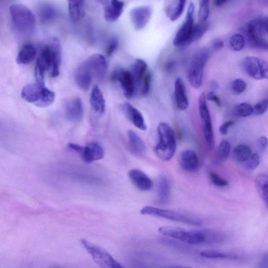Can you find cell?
<instances>
[{"label":"cell","mask_w":268,"mask_h":268,"mask_svg":"<svg viewBox=\"0 0 268 268\" xmlns=\"http://www.w3.org/2000/svg\"><path fill=\"white\" fill-rule=\"evenodd\" d=\"M159 141L154 148L159 159L163 162L170 161L174 156L177 147L175 132L166 123H161L158 127Z\"/></svg>","instance_id":"cell-1"},{"label":"cell","mask_w":268,"mask_h":268,"mask_svg":"<svg viewBox=\"0 0 268 268\" xmlns=\"http://www.w3.org/2000/svg\"><path fill=\"white\" fill-rule=\"evenodd\" d=\"M21 97L26 102L40 107H49L55 101V93L47 88L45 83L36 82L25 86Z\"/></svg>","instance_id":"cell-2"},{"label":"cell","mask_w":268,"mask_h":268,"mask_svg":"<svg viewBox=\"0 0 268 268\" xmlns=\"http://www.w3.org/2000/svg\"><path fill=\"white\" fill-rule=\"evenodd\" d=\"M10 12L13 25L19 32L26 35L34 32L36 18L29 9L23 5H14L10 8Z\"/></svg>","instance_id":"cell-3"},{"label":"cell","mask_w":268,"mask_h":268,"mask_svg":"<svg viewBox=\"0 0 268 268\" xmlns=\"http://www.w3.org/2000/svg\"><path fill=\"white\" fill-rule=\"evenodd\" d=\"M266 17L258 18L250 21L247 34L251 45L261 50L268 49V28Z\"/></svg>","instance_id":"cell-4"},{"label":"cell","mask_w":268,"mask_h":268,"mask_svg":"<svg viewBox=\"0 0 268 268\" xmlns=\"http://www.w3.org/2000/svg\"><path fill=\"white\" fill-rule=\"evenodd\" d=\"M209 57V51L202 49L197 51L192 58L188 69L187 78L189 83L195 89H199L202 86L204 69Z\"/></svg>","instance_id":"cell-5"},{"label":"cell","mask_w":268,"mask_h":268,"mask_svg":"<svg viewBox=\"0 0 268 268\" xmlns=\"http://www.w3.org/2000/svg\"><path fill=\"white\" fill-rule=\"evenodd\" d=\"M161 234L190 245H204L203 229L188 231L174 226H163L159 228Z\"/></svg>","instance_id":"cell-6"},{"label":"cell","mask_w":268,"mask_h":268,"mask_svg":"<svg viewBox=\"0 0 268 268\" xmlns=\"http://www.w3.org/2000/svg\"><path fill=\"white\" fill-rule=\"evenodd\" d=\"M82 244L87 250L93 260L102 267L120 268L123 266L111 254L102 247L86 240H81Z\"/></svg>","instance_id":"cell-7"},{"label":"cell","mask_w":268,"mask_h":268,"mask_svg":"<svg viewBox=\"0 0 268 268\" xmlns=\"http://www.w3.org/2000/svg\"><path fill=\"white\" fill-rule=\"evenodd\" d=\"M140 213L142 215L162 217L173 220V221L182 222L191 225L201 226L202 225L201 220L172 210H163L147 206L142 209Z\"/></svg>","instance_id":"cell-8"},{"label":"cell","mask_w":268,"mask_h":268,"mask_svg":"<svg viewBox=\"0 0 268 268\" xmlns=\"http://www.w3.org/2000/svg\"><path fill=\"white\" fill-rule=\"evenodd\" d=\"M200 116L203 126V134L208 147L212 149L215 144L211 117L207 102L206 94H201L198 102Z\"/></svg>","instance_id":"cell-9"},{"label":"cell","mask_w":268,"mask_h":268,"mask_svg":"<svg viewBox=\"0 0 268 268\" xmlns=\"http://www.w3.org/2000/svg\"><path fill=\"white\" fill-rule=\"evenodd\" d=\"M242 67L245 72L254 80H266L268 76L267 62L257 57L247 56L242 61Z\"/></svg>","instance_id":"cell-10"},{"label":"cell","mask_w":268,"mask_h":268,"mask_svg":"<svg viewBox=\"0 0 268 268\" xmlns=\"http://www.w3.org/2000/svg\"><path fill=\"white\" fill-rule=\"evenodd\" d=\"M195 6L193 3L189 6L185 22L181 26L174 40L173 44L177 47H182L191 44L190 40L194 26Z\"/></svg>","instance_id":"cell-11"},{"label":"cell","mask_w":268,"mask_h":268,"mask_svg":"<svg viewBox=\"0 0 268 268\" xmlns=\"http://www.w3.org/2000/svg\"><path fill=\"white\" fill-rule=\"evenodd\" d=\"M88 68L93 78L102 82L105 78L107 71V61L105 57L100 54L91 55L84 62Z\"/></svg>","instance_id":"cell-12"},{"label":"cell","mask_w":268,"mask_h":268,"mask_svg":"<svg viewBox=\"0 0 268 268\" xmlns=\"http://www.w3.org/2000/svg\"><path fill=\"white\" fill-rule=\"evenodd\" d=\"M111 78L113 82H119L126 98H132L136 89L134 79L130 71L117 69L112 73Z\"/></svg>","instance_id":"cell-13"},{"label":"cell","mask_w":268,"mask_h":268,"mask_svg":"<svg viewBox=\"0 0 268 268\" xmlns=\"http://www.w3.org/2000/svg\"><path fill=\"white\" fill-rule=\"evenodd\" d=\"M50 51V65L48 71L51 77L59 75L61 60V45L59 40L55 37L49 45Z\"/></svg>","instance_id":"cell-14"},{"label":"cell","mask_w":268,"mask_h":268,"mask_svg":"<svg viewBox=\"0 0 268 268\" xmlns=\"http://www.w3.org/2000/svg\"><path fill=\"white\" fill-rule=\"evenodd\" d=\"M152 14L149 6H141L131 10L130 17L134 27L137 30L143 29L149 22Z\"/></svg>","instance_id":"cell-15"},{"label":"cell","mask_w":268,"mask_h":268,"mask_svg":"<svg viewBox=\"0 0 268 268\" xmlns=\"http://www.w3.org/2000/svg\"><path fill=\"white\" fill-rule=\"evenodd\" d=\"M50 65V51L49 45L45 46L42 50L36 62L35 76L37 82L44 83L45 73L48 71Z\"/></svg>","instance_id":"cell-16"},{"label":"cell","mask_w":268,"mask_h":268,"mask_svg":"<svg viewBox=\"0 0 268 268\" xmlns=\"http://www.w3.org/2000/svg\"><path fill=\"white\" fill-rule=\"evenodd\" d=\"M121 108L125 116L131 121L135 127L141 131L147 130L144 118L138 109L128 103L123 104Z\"/></svg>","instance_id":"cell-17"},{"label":"cell","mask_w":268,"mask_h":268,"mask_svg":"<svg viewBox=\"0 0 268 268\" xmlns=\"http://www.w3.org/2000/svg\"><path fill=\"white\" fill-rule=\"evenodd\" d=\"M81 155L85 163L90 164L102 160L104 157V151L100 145L91 142L84 147Z\"/></svg>","instance_id":"cell-18"},{"label":"cell","mask_w":268,"mask_h":268,"mask_svg":"<svg viewBox=\"0 0 268 268\" xmlns=\"http://www.w3.org/2000/svg\"><path fill=\"white\" fill-rule=\"evenodd\" d=\"M129 178L133 184L141 192L151 190L153 183L144 172L138 169H132L129 171Z\"/></svg>","instance_id":"cell-19"},{"label":"cell","mask_w":268,"mask_h":268,"mask_svg":"<svg viewBox=\"0 0 268 268\" xmlns=\"http://www.w3.org/2000/svg\"><path fill=\"white\" fill-rule=\"evenodd\" d=\"M65 113L67 118L70 121H81L84 116V109L82 100L75 98L70 101L66 105Z\"/></svg>","instance_id":"cell-20"},{"label":"cell","mask_w":268,"mask_h":268,"mask_svg":"<svg viewBox=\"0 0 268 268\" xmlns=\"http://www.w3.org/2000/svg\"><path fill=\"white\" fill-rule=\"evenodd\" d=\"M180 165L188 172H195L199 168V159L196 151L192 149L183 151L180 155Z\"/></svg>","instance_id":"cell-21"},{"label":"cell","mask_w":268,"mask_h":268,"mask_svg":"<svg viewBox=\"0 0 268 268\" xmlns=\"http://www.w3.org/2000/svg\"><path fill=\"white\" fill-rule=\"evenodd\" d=\"M174 86L176 105L181 111H185L189 106V101L187 96L185 85L181 77H178L176 79Z\"/></svg>","instance_id":"cell-22"},{"label":"cell","mask_w":268,"mask_h":268,"mask_svg":"<svg viewBox=\"0 0 268 268\" xmlns=\"http://www.w3.org/2000/svg\"><path fill=\"white\" fill-rule=\"evenodd\" d=\"M91 106L94 112L99 115L105 112L106 103L103 94L98 85L94 86L90 97Z\"/></svg>","instance_id":"cell-23"},{"label":"cell","mask_w":268,"mask_h":268,"mask_svg":"<svg viewBox=\"0 0 268 268\" xmlns=\"http://www.w3.org/2000/svg\"><path fill=\"white\" fill-rule=\"evenodd\" d=\"M92 79V75L88 68L83 62L75 72V81L76 85L81 90L88 91L91 85Z\"/></svg>","instance_id":"cell-24"},{"label":"cell","mask_w":268,"mask_h":268,"mask_svg":"<svg viewBox=\"0 0 268 268\" xmlns=\"http://www.w3.org/2000/svg\"><path fill=\"white\" fill-rule=\"evenodd\" d=\"M124 7V3L121 0H111V3L106 6L104 10V15L106 21L113 22L121 17Z\"/></svg>","instance_id":"cell-25"},{"label":"cell","mask_w":268,"mask_h":268,"mask_svg":"<svg viewBox=\"0 0 268 268\" xmlns=\"http://www.w3.org/2000/svg\"><path fill=\"white\" fill-rule=\"evenodd\" d=\"M129 145L132 152L137 157L143 156L146 152L144 142L133 131L128 132Z\"/></svg>","instance_id":"cell-26"},{"label":"cell","mask_w":268,"mask_h":268,"mask_svg":"<svg viewBox=\"0 0 268 268\" xmlns=\"http://www.w3.org/2000/svg\"><path fill=\"white\" fill-rule=\"evenodd\" d=\"M37 55V51L34 46L30 44L24 45L17 58L19 64L27 65L32 62Z\"/></svg>","instance_id":"cell-27"},{"label":"cell","mask_w":268,"mask_h":268,"mask_svg":"<svg viewBox=\"0 0 268 268\" xmlns=\"http://www.w3.org/2000/svg\"><path fill=\"white\" fill-rule=\"evenodd\" d=\"M131 73L134 79L135 89L139 87L140 83L147 72V64L142 59H138L132 66Z\"/></svg>","instance_id":"cell-28"},{"label":"cell","mask_w":268,"mask_h":268,"mask_svg":"<svg viewBox=\"0 0 268 268\" xmlns=\"http://www.w3.org/2000/svg\"><path fill=\"white\" fill-rule=\"evenodd\" d=\"M70 17L74 22L80 21L85 13L84 0H68Z\"/></svg>","instance_id":"cell-29"},{"label":"cell","mask_w":268,"mask_h":268,"mask_svg":"<svg viewBox=\"0 0 268 268\" xmlns=\"http://www.w3.org/2000/svg\"><path fill=\"white\" fill-rule=\"evenodd\" d=\"M256 185L258 193L265 204L266 208L268 203V177L264 173H261L256 178Z\"/></svg>","instance_id":"cell-30"},{"label":"cell","mask_w":268,"mask_h":268,"mask_svg":"<svg viewBox=\"0 0 268 268\" xmlns=\"http://www.w3.org/2000/svg\"><path fill=\"white\" fill-rule=\"evenodd\" d=\"M251 154L252 150L249 146L240 144L234 149L233 157L236 162L243 163L247 161Z\"/></svg>","instance_id":"cell-31"},{"label":"cell","mask_w":268,"mask_h":268,"mask_svg":"<svg viewBox=\"0 0 268 268\" xmlns=\"http://www.w3.org/2000/svg\"><path fill=\"white\" fill-rule=\"evenodd\" d=\"M170 196V186L168 180L164 176H161L159 183V201L165 204L169 201Z\"/></svg>","instance_id":"cell-32"},{"label":"cell","mask_w":268,"mask_h":268,"mask_svg":"<svg viewBox=\"0 0 268 268\" xmlns=\"http://www.w3.org/2000/svg\"><path fill=\"white\" fill-rule=\"evenodd\" d=\"M200 255L203 257L208 259H238V256L230 255L222 253L221 251L217 250H205L200 253Z\"/></svg>","instance_id":"cell-33"},{"label":"cell","mask_w":268,"mask_h":268,"mask_svg":"<svg viewBox=\"0 0 268 268\" xmlns=\"http://www.w3.org/2000/svg\"><path fill=\"white\" fill-rule=\"evenodd\" d=\"M231 150V145L227 140H223L218 147L216 157L219 162H225L229 156Z\"/></svg>","instance_id":"cell-34"},{"label":"cell","mask_w":268,"mask_h":268,"mask_svg":"<svg viewBox=\"0 0 268 268\" xmlns=\"http://www.w3.org/2000/svg\"><path fill=\"white\" fill-rule=\"evenodd\" d=\"M56 10L49 5H45L40 10L39 15L41 20L44 23H49L56 17Z\"/></svg>","instance_id":"cell-35"},{"label":"cell","mask_w":268,"mask_h":268,"mask_svg":"<svg viewBox=\"0 0 268 268\" xmlns=\"http://www.w3.org/2000/svg\"><path fill=\"white\" fill-rule=\"evenodd\" d=\"M209 27L208 22L199 23L194 25L190 40V43H193L202 37L206 33Z\"/></svg>","instance_id":"cell-36"},{"label":"cell","mask_w":268,"mask_h":268,"mask_svg":"<svg viewBox=\"0 0 268 268\" xmlns=\"http://www.w3.org/2000/svg\"><path fill=\"white\" fill-rule=\"evenodd\" d=\"M229 44L233 51L235 52H240L244 48L245 40L242 35L235 34L230 38Z\"/></svg>","instance_id":"cell-37"},{"label":"cell","mask_w":268,"mask_h":268,"mask_svg":"<svg viewBox=\"0 0 268 268\" xmlns=\"http://www.w3.org/2000/svg\"><path fill=\"white\" fill-rule=\"evenodd\" d=\"M235 114L241 118H247L253 114V106L247 103H242L236 106Z\"/></svg>","instance_id":"cell-38"},{"label":"cell","mask_w":268,"mask_h":268,"mask_svg":"<svg viewBox=\"0 0 268 268\" xmlns=\"http://www.w3.org/2000/svg\"><path fill=\"white\" fill-rule=\"evenodd\" d=\"M186 3V0H178L177 7L168 15L170 21L175 22L181 17L184 11Z\"/></svg>","instance_id":"cell-39"},{"label":"cell","mask_w":268,"mask_h":268,"mask_svg":"<svg viewBox=\"0 0 268 268\" xmlns=\"http://www.w3.org/2000/svg\"><path fill=\"white\" fill-rule=\"evenodd\" d=\"M152 74L150 72L147 71L142 80L139 87L140 93L142 96H146L149 93L151 82Z\"/></svg>","instance_id":"cell-40"},{"label":"cell","mask_w":268,"mask_h":268,"mask_svg":"<svg viewBox=\"0 0 268 268\" xmlns=\"http://www.w3.org/2000/svg\"><path fill=\"white\" fill-rule=\"evenodd\" d=\"M210 14L209 4L199 6L198 19L199 23L207 22Z\"/></svg>","instance_id":"cell-41"},{"label":"cell","mask_w":268,"mask_h":268,"mask_svg":"<svg viewBox=\"0 0 268 268\" xmlns=\"http://www.w3.org/2000/svg\"><path fill=\"white\" fill-rule=\"evenodd\" d=\"M231 88L234 93L240 94L246 90L247 85L243 80L237 79L232 83Z\"/></svg>","instance_id":"cell-42"},{"label":"cell","mask_w":268,"mask_h":268,"mask_svg":"<svg viewBox=\"0 0 268 268\" xmlns=\"http://www.w3.org/2000/svg\"><path fill=\"white\" fill-rule=\"evenodd\" d=\"M245 167L249 170L256 169L260 164V158L258 154H251L249 159L245 162Z\"/></svg>","instance_id":"cell-43"},{"label":"cell","mask_w":268,"mask_h":268,"mask_svg":"<svg viewBox=\"0 0 268 268\" xmlns=\"http://www.w3.org/2000/svg\"><path fill=\"white\" fill-rule=\"evenodd\" d=\"M268 107V101L264 99L257 103L253 107V114L256 116H261L265 113Z\"/></svg>","instance_id":"cell-44"},{"label":"cell","mask_w":268,"mask_h":268,"mask_svg":"<svg viewBox=\"0 0 268 268\" xmlns=\"http://www.w3.org/2000/svg\"><path fill=\"white\" fill-rule=\"evenodd\" d=\"M210 175L211 181L215 185L222 187L228 185L227 181L220 177L215 172H211Z\"/></svg>","instance_id":"cell-45"},{"label":"cell","mask_w":268,"mask_h":268,"mask_svg":"<svg viewBox=\"0 0 268 268\" xmlns=\"http://www.w3.org/2000/svg\"><path fill=\"white\" fill-rule=\"evenodd\" d=\"M119 47V41L113 39L108 43L106 49V54L108 57L111 56L117 50Z\"/></svg>","instance_id":"cell-46"},{"label":"cell","mask_w":268,"mask_h":268,"mask_svg":"<svg viewBox=\"0 0 268 268\" xmlns=\"http://www.w3.org/2000/svg\"><path fill=\"white\" fill-rule=\"evenodd\" d=\"M206 99L207 100L214 102L218 107H222L221 101L214 91H211L206 94Z\"/></svg>","instance_id":"cell-47"},{"label":"cell","mask_w":268,"mask_h":268,"mask_svg":"<svg viewBox=\"0 0 268 268\" xmlns=\"http://www.w3.org/2000/svg\"><path fill=\"white\" fill-rule=\"evenodd\" d=\"M234 124L233 121H228L224 123L219 128V132L222 135H226L229 128Z\"/></svg>","instance_id":"cell-48"},{"label":"cell","mask_w":268,"mask_h":268,"mask_svg":"<svg viewBox=\"0 0 268 268\" xmlns=\"http://www.w3.org/2000/svg\"><path fill=\"white\" fill-rule=\"evenodd\" d=\"M224 46V42L219 39H215L212 44V47L214 51H219L223 49Z\"/></svg>","instance_id":"cell-49"},{"label":"cell","mask_w":268,"mask_h":268,"mask_svg":"<svg viewBox=\"0 0 268 268\" xmlns=\"http://www.w3.org/2000/svg\"><path fill=\"white\" fill-rule=\"evenodd\" d=\"M68 147L69 149L76 152L77 153L80 154V155L82 154L83 150V149H84L83 146H80L77 144H73V143L68 144Z\"/></svg>","instance_id":"cell-50"},{"label":"cell","mask_w":268,"mask_h":268,"mask_svg":"<svg viewBox=\"0 0 268 268\" xmlns=\"http://www.w3.org/2000/svg\"><path fill=\"white\" fill-rule=\"evenodd\" d=\"M258 144L262 149H266L267 147V138L265 136L260 137L258 139Z\"/></svg>","instance_id":"cell-51"},{"label":"cell","mask_w":268,"mask_h":268,"mask_svg":"<svg viewBox=\"0 0 268 268\" xmlns=\"http://www.w3.org/2000/svg\"><path fill=\"white\" fill-rule=\"evenodd\" d=\"M268 255L265 254L261 260L259 266L262 268H267L268 266Z\"/></svg>","instance_id":"cell-52"},{"label":"cell","mask_w":268,"mask_h":268,"mask_svg":"<svg viewBox=\"0 0 268 268\" xmlns=\"http://www.w3.org/2000/svg\"><path fill=\"white\" fill-rule=\"evenodd\" d=\"M229 1H230V0H214V5L216 7H220L224 5Z\"/></svg>","instance_id":"cell-53"},{"label":"cell","mask_w":268,"mask_h":268,"mask_svg":"<svg viewBox=\"0 0 268 268\" xmlns=\"http://www.w3.org/2000/svg\"><path fill=\"white\" fill-rule=\"evenodd\" d=\"M175 62L174 61H171L169 62L167 65H166V69L168 70H171V69L173 68V67H175Z\"/></svg>","instance_id":"cell-54"},{"label":"cell","mask_w":268,"mask_h":268,"mask_svg":"<svg viewBox=\"0 0 268 268\" xmlns=\"http://www.w3.org/2000/svg\"><path fill=\"white\" fill-rule=\"evenodd\" d=\"M210 0H199L200 5L209 4Z\"/></svg>","instance_id":"cell-55"}]
</instances>
